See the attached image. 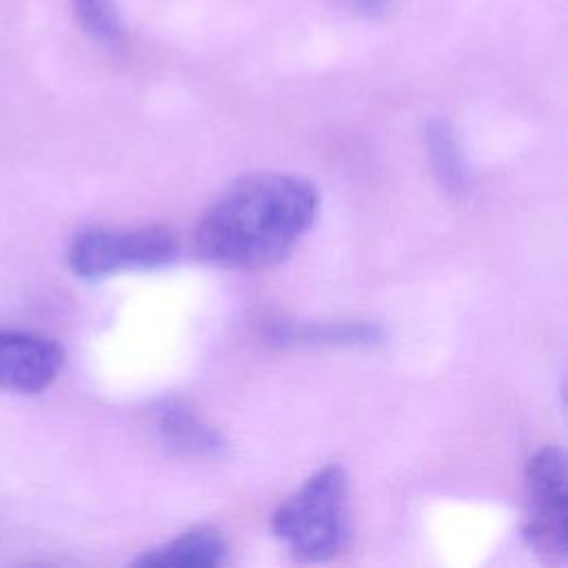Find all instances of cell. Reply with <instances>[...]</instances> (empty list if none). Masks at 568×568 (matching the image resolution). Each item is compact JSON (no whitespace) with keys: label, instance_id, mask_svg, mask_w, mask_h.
<instances>
[{"label":"cell","instance_id":"1","mask_svg":"<svg viewBox=\"0 0 568 568\" xmlns=\"http://www.w3.org/2000/svg\"><path fill=\"white\" fill-rule=\"evenodd\" d=\"M313 182L262 171L231 182L202 213L193 242L202 260L237 271L271 268L288 257L315 222Z\"/></svg>","mask_w":568,"mask_h":568},{"label":"cell","instance_id":"2","mask_svg":"<svg viewBox=\"0 0 568 568\" xmlns=\"http://www.w3.org/2000/svg\"><path fill=\"white\" fill-rule=\"evenodd\" d=\"M273 535L302 564H326L348 539V477L339 464L315 470L271 517Z\"/></svg>","mask_w":568,"mask_h":568},{"label":"cell","instance_id":"3","mask_svg":"<svg viewBox=\"0 0 568 568\" xmlns=\"http://www.w3.org/2000/svg\"><path fill=\"white\" fill-rule=\"evenodd\" d=\"M178 237L158 224L138 229L91 226L80 231L67 251L69 268L82 280H102L124 271H146L169 264Z\"/></svg>","mask_w":568,"mask_h":568},{"label":"cell","instance_id":"4","mask_svg":"<svg viewBox=\"0 0 568 568\" xmlns=\"http://www.w3.org/2000/svg\"><path fill=\"white\" fill-rule=\"evenodd\" d=\"M528 510L524 541L548 568L568 557V464L559 446H544L526 464Z\"/></svg>","mask_w":568,"mask_h":568},{"label":"cell","instance_id":"5","mask_svg":"<svg viewBox=\"0 0 568 568\" xmlns=\"http://www.w3.org/2000/svg\"><path fill=\"white\" fill-rule=\"evenodd\" d=\"M64 351L58 342L0 326V388L22 395L47 390L60 375Z\"/></svg>","mask_w":568,"mask_h":568},{"label":"cell","instance_id":"6","mask_svg":"<svg viewBox=\"0 0 568 568\" xmlns=\"http://www.w3.org/2000/svg\"><path fill=\"white\" fill-rule=\"evenodd\" d=\"M229 546L220 530L195 526L182 535L140 552L129 568H224Z\"/></svg>","mask_w":568,"mask_h":568},{"label":"cell","instance_id":"7","mask_svg":"<svg viewBox=\"0 0 568 568\" xmlns=\"http://www.w3.org/2000/svg\"><path fill=\"white\" fill-rule=\"evenodd\" d=\"M158 430L169 448L189 457H217L224 453V437L182 404L160 408Z\"/></svg>","mask_w":568,"mask_h":568},{"label":"cell","instance_id":"8","mask_svg":"<svg viewBox=\"0 0 568 568\" xmlns=\"http://www.w3.org/2000/svg\"><path fill=\"white\" fill-rule=\"evenodd\" d=\"M268 339L280 346H371L382 339V328L366 322H328V324H273Z\"/></svg>","mask_w":568,"mask_h":568},{"label":"cell","instance_id":"9","mask_svg":"<svg viewBox=\"0 0 568 568\" xmlns=\"http://www.w3.org/2000/svg\"><path fill=\"white\" fill-rule=\"evenodd\" d=\"M426 146L433 171L446 191L462 195L468 189V171L459 144L446 122H430L426 129Z\"/></svg>","mask_w":568,"mask_h":568},{"label":"cell","instance_id":"10","mask_svg":"<svg viewBox=\"0 0 568 568\" xmlns=\"http://www.w3.org/2000/svg\"><path fill=\"white\" fill-rule=\"evenodd\" d=\"M73 9L82 29L98 42L118 44L122 40V27L111 0H73Z\"/></svg>","mask_w":568,"mask_h":568},{"label":"cell","instance_id":"11","mask_svg":"<svg viewBox=\"0 0 568 568\" xmlns=\"http://www.w3.org/2000/svg\"><path fill=\"white\" fill-rule=\"evenodd\" d=\"M342 4H346L348 9H353L355 13H364V16H377L382 11L388 9V4L393 0H339Z\"/></svg>","mask_w":568,"mask_h":568},{"label":"cell","instance_id":"12","mask_svg":"<svg viewBox=\"0 0 568 568\" xmlns=\"http://www.w3.org/2000/svg\"><path fill=\"white\" fill-rule=\"evenodd\" d=\"M20 568H55V566L44 564V561H29V564H22Z\"/></svg>","mask_w":568,"mask_h":568}]
</instances>
